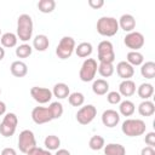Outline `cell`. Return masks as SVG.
Returning a JSON list of instances; mask_svg holds the SVG:
<instances>
[{
  "label": "cell",
  "instance_id": "4dcf8cb0",
  "mask_svg": "<svg viewBox=\"0 0 155 155\" xmlns=\"http://www.w3.org/2000/svg\"><path fill=\"white\" fill-rule=\"evenodd\" d=\"M38 8L41 13H51L56 8L54 0H40L38 2Z\"/></svg>",
  "mask_w": 155,
  "mask_h": 155
},
{
  "label": "cell",
  "instance_id": "30bf717a",
  "mask_svg": "<svg viewBox=\"0 0 155 155\" xmlns=\"http://www.w3.org/2000/svg\"><path fill=\"white\" fill-rule=\"evenodd\" d=\"M97 115V109L92 104H86L81 107L76 113V121L80 125H88L91 124Z\"/></svg>",
  "mask_w": 155,
  "mask_h": 155
},
{
  "label": "cell",
  "instance_id": "277c9868",
  "mask_svg": "<svg viewBox=\"0 0 155 155\" xmlns=\"http://www.w3.org/2000/svg\"><path fill=\"white\" fill-rule=\"evenodd\" d=\"M97 59L99 63H113L115 61L114 46L109 40H103L97 46Z\"/></svg>",
  "mask_w": 155,
  "mask_h": 155
},
{
  "label": "cell",
  "instance_id": "ee69618b",
  "mask_svg": "<svg viewBox=\"0 0 155 155\" xmlns=\"http://www.w3.org/2000/svg\"><path fill=\"white\" fill-rule=\"evenodd\" d=\"M5 57V48L2 46H0V61H2Z\"/></svg>",
  "mask_w": 155,
  "mask_h": 155
},
{
  "label": "cell",
  "instance_id": "ac0fdd59",
  "mask_svg": "<svg viewBox=\"0 0 155 155\" xmlns=\"http://www.w3.org/2000/svg\"><path fill=\"white\" fill-rule=\"evenodd\" d=\"M48 46H50V40H48V36L45 34H38L33 39V48H35L39 52L46 51Z\"/></svg>",
  "mask_w": 155,
  "mask_h": 155
},
{
  "label": "cell",
  "instance_id": "8992f818",
  "mask_svg": "<svg viewBox=\"0 0 155 155\" xmlns=\"http://www.w3.org/2000/svg\"><path fill=\"white\" fill-rule=\"evenodd\" d=\"M18 125V117L15 113H6L0 124V133L5 138L12 137Z\"/></svg>",
  "mask_w": 155,
  "mask_h": 155
},
{
  "label": "cell",
  "instance_id": "d6a6232c",
  "mask_svg": "<svg viewBox=\"0 0 155 155\" xmlns=\"http://www.w3.org/2000/svg\"><path fill=\"white\" fill-rule=\"evenodd\" d=\"M68 102L71 107H81L85 103V96L81 92H73L69 94Z\"/></svg>",
  "mask_w": 155,
  "mask_h": 155
},
{
  "label": "cell",
  "instance_id": "f6af8a7d",
  "mask_svg": "<svg viewBox=\"0 0 155 155\" xmlns=\"http://www.w3.org/2000/svg\"><path fill=\"white\" fill-rule=\"evenodd\" d=\"M0 36H1V28H0Z\"/></svg>",
  "mask_w": 155,
  "mask_h": 155
},
{
  "label": "cell",
  "instance_id": "d6986e66",
  "mask_svg": "<svg viewBox=\"0 0 155 155\" xmlns=\"http://www.w3.org/2000/svg\"><path fill=\"white\" fill-rule=\"evenodd\" d=\"M92 91L97 96H104L109 92V82L104 79H97L93 80L92 84Z\"/></svg>",
  "mask_w": 155,
  "mask_h": 155
},
{
  "label": "cell",
  "instance_id": "5b68a950",
  "mask_svg": "<svg viewBox=\"0 0 155 155\" xmlns=\"http://www.w3.org/2000/svg\"><path fill=\"white\" fill-rule=\"evenodd\" d=\"M97 68H98V64L94 58H86L82 62L80 71H79L80 80L84 82L93 81L96 78V74H97Z\"/></svg>",
  "mask_w": 155,
  "mask_h": 155
},
{
  "label": "cell",
  "instance_id": "ba28073f",
  "mask_svg": "<svg viewBox=\"0 0 155 155\" xmlns=\"http://www.w3.org/2000/svg\"><path fill=\"white\" fill-rule=\"evenodd\" d=\"M36 147V139L34 132L30 130H23L18 136V149L23 154H27L29 150Z\"/></svg>",
  "mask_w": 155,
  "mask_h": 155
},
{
  "label": "cell",
  "instance_id": "d4e9b609",
  "mask_svg": "<svg viewBox=\"0 0 155 155\" xmlns=\"http://www.w3.org/2000/svg\"><path fill=\"white\" fill-rule=\"evenodd\" d=\"M136 110V105L132 101L125 99L119 103V114L122 116H132Z\"/></svg>",
  "mask_w": 155,
  "mask_h": 155
},
{
  "label": "cell",
  "instance_id": "7402d4cb",
  "mask_svg": "<svg viewBox=\"0 0 155 155\" xmlns=\"http://www.w3.org/2000/svg\"><path fill=\"white\" fill-rule=\"evenodd\" d=\"M0 42H1V46L2 47H6V48H11V47H15L18 42V38L15 33H11V31H7V33H4L1 34L0 36Z\"/></svg>",
  "mask_w": 155,
  "mask_h": 155
},
{
  "label": "cell",
  "instance_id": "9a60e30c",
  "mask_svg": "<svg viewBox=\"0 0 155 155\" xmlns=\"http://www.w3.org/2000/svg\"><path fill=\"white\" fill-rule=\"evenodd\" d=\"M117 23H119V28H121V29H122L124 31H126V33H131V31H133L134 28H136V19H134V17H133L132 15H130V13H124V15L119 18Z\"/></svg>",
  "mask_w": 155,
  "mask_h": 155
},
{
  "label": "cell",
  "instance_id": "4fadbf2b",
  "mask_svg": "<svg viewBox=\"0 0 155 155\" xmlns=\"http://www.w3.org/2000/svg\"><path fill=\"white\" fill-rule=\"evenodd\" d=\"M120 122V114L114 109H107L102 114V124L109 128L117 126Z\"/></svg>",
  "mask_w": 155,
  "mask_h": 155
},
{
  "label": "cell",
  "instance_id": "bcb514c9",
  "mask_svg": "<svg viewBox=\"0 0 155 155\" xmlns=\"http://www.w3.org/2000/svg\"><path fill=\"white\" fill-rule=\"evenodd\" d=\"M0 94H1V88H0Z\"/></svg>",
  "mask_w": 155,
  "mask_h": 155
},
{
  "label": "cell",
  "instance_id": "8d00e7d4",
  "mask_svg": "<svg viewBox=\"0 0 155 155\" xmlns=\"http://www.w3.org/2000/svg\"><path fill=\"white\" fill-rule=\"evenodd\" d=\"M27 155H52V154H51V151L47 150V149L35 147V148H33L31 150H29V151L27 153Z\"/></svg>",
  "mask_w": 155,
  "mask_h": 155
},
{
  "label": "cell",
  "instance_id": "60d3db41",
  "mask_svg": "<svg viewBox=\"0 0 155 155\" xmlns=\"http://www.w3.org/2000/svg\"><path fill=\"white\" fill-rule=\"evenodd\" d=\"M0 155H17V151H16L13 148L7 147V148H4V149L1 150V154H0Z\"/></svg>",
  "mask_w": 155,
  "mask_h": 155
},
{
  "label": "cell",
  "instance_id": "f1b7e54d",
  "mask_svg": "<svg viewBox=\"0 0 155 155\" xmlns=\"http://www.w3.org/2000/svg\"><path fill=\"white\" fill-rule=\"evenodd\" d=\"M44 145H45V148H46L47 150H50V151H52V150H58L59 147H61V139H59L57 136H54V134H50V136H47V137L45 138Z\"/></svg>",
  "mask_w": 155,
  "mask_h": 155
},
{
  "label": "cell",
  "instance_id": "d590c367",
  "mask_svg": "<svg viewBox=\"0 0 155 155\" xmlns=\"http://www.w3.org/2000/svg\"><path fill=\"white\" fill-rule=\"evenodd\" d=\"M121 94L117 91H109L107 93V101L110 104H119L121 102Z\"/></svg>",
  "mask_w": 155,
  "mask_h": 155
},
{
  "label": "cell",
  "instance_id": "44dd1931",
  "mask_svg": "<svg viewBox=\"0 0 155 155\" xmlns=\"http://www.w3.org/2000/svg\"><path fill=\"white\" fill-rule=\"evenodd\" d=\"M103 149L104 155H126V148L120 143H109Z\"/></svg>",
  "mask_w": 155,
  "mask_h": 155
},
{
  "label": "cell",
  "instance_id": "4316f807",
  "mask_svg": "<svg viewBox=\"0 0 155 155\" xmlns=\"http://www.w3.org/2000/svg\"><path fill=\"white\" fill-rule=\"evenodd\" d=\"M126 62L132 67L142 65L144 63V56L139 51H130L126 56Z\"/></svg>",
  "mask_w": 155,
  "mask_h": 155
},
{
  "label": "cell",
  "instance_id": "ffe728a7",
  "mask_svg": "<svg viewBox=\"0 0 155 155\" xmlns=\"http://www.w3.org/2000/svg\"><path fill=\"white\" fill-rule=\"evenodd\" d=\"M52 94L58 98V99H64V98H68L69 94H70V90H69V86L64 82H58L53 86V90H52Z\"/></svg>",
  "mask_w": 155,
  "mask_h": 155
},
{
  "label": "cell",
  "instance_id": "6da1fadb",
  "mask_svg": "<svg viewBox=\"0 0 155 155\" xmlns=\"http://www.w3.org/2000/svg\"><path fill=\"white\" fill-rule=\"evenodd\" d=\"M33 30H34L33 18L28 13H22L17 18V33H16L17 38L21 41L27 42L31 39Z\"/></svg>",
  "mask_w": 155,
  "mask_h": 155
},
{
  "label": "cell",
  "instance_id": "2e32d148",
  "mask_svg": "<svg viewBox=\"0 0 155 155\" xmlns=\"http://www.w3.org/2000/svg\"><path fill=\"white\" fill-rule=\"evenodd\" d=\"M136 84L133 80H122L119 85V93L121 94V97H131L136 93Z\"/></svg>",
  "mask_w": 155,
  "mask_h": 155
},
{
  "label": "cell",
  "instance_id": "e0dca14e",
  "mask_svg": "<svg viewBox=\"0 0 155 155\" xmlns=\"http://www.w3.org/2000/svg\"><path fill=\"white\" fill-rule=\"evenodd\" d=\"M10 71L16 78H23V76H25L28 74V65L23 61L18 59V61H15V62L11 63Z\"/></svg>",
  "mask_w": 155,
  "mask_h": 155
},
{
  "label": "cell",
  "instance_id": "5bb4252c",
  "mask_svg": "<svg viewBox=\"0 0 155 155\" xmlns=\"http://www.w3.org/2000/svg\"><path fill=\"white\" fill-rule=\"evenodd\" d=\"M116 73L122 80H130L134 75V68L126 61H121L116 64Z\"/></svg>",
  "mask_w": 155,
  "mask_h": 155
},
{
  "label": "cell",
  "instance_id": "f35d334b",
  "mask_svg": "<svg viewBox=\"0 0 155 155\" xmlns=\"http://www.w3.org/2000/svg\"><path fill=\"white\" fill-rule=\"evenodd\" d=\"M88 6L93 10H98L104 6V1L103 0H88Z\"/></svg>",
  "mask_w": 155,
  "mask_h": 155
},
{
  "label": "cell",
  "instance_id": "83f0119b",
  "mask_svg": "<svg viewBox=\"0 0 155 155\" xmlns=\"http://www.w3.org/2000/svg\"><path fill=\"white\" fill-rule=\"evenodd\" d=\"M140 74L145 79H154L155 78V63L153 61H148L140 65Z\"/></svg>",
  "mask_w": 155,
  "mask_h": 155
},
{
  "label": "cell",
  "instance_id": "7c38bea8",
  "mask_svg": "<svg viewBox=\"0 0 155 155\" xmlns=\"http://www.w3.org/2000/svg\"><path fill=\"white\" fill-rule=\"evenodd\" d=\"M31 120L36 125H42L52 121V115L47 107H35L31 110Z\"/></svg>",
  "mask_w": 155,
  "mask_h": 155
},
{
  "label": "cell",
  "instance_id": "836d02e7",
  "mask_svg": "<svg viewBox=\"0 0 155 155\" xmlns=\"http://www.w3.org/2000/svg\"><path fill=\"white\" fill-rule=\"evenodd\" d=\"M48 110H50V113H51V115H52V119L53 120H56V119H59L62 115H63V111H64V109H63V105H62V103L61 102H52L48 107Z\"/></svg>",
  "mask_w": 155,
  "mask_h": 155
},
{
  "label": "cell",
  "instance_id": "484cf974",
  "mask_svg": "<svg viewBox=\"0 0 155 155\" xmlns=\"http://www.w3.org/2000/svg\"><path fill=\"white\" fill-rule=\"evenodd\" d=\"M138 113L140 116H151L155 113V104L149 99L143 101L138 105Z\"/></svg>",
  "mask_w": 155,
  "mask_h": 155
},
{
  "label": "cell",
  "instance_id": "cb8c5ba5",
  "mask_svg": "<svg viewBox=\"0 0 155 155\" xmlns=\"http://www.w3.org/2000/svg\"><path fill=\"white\" fill-rule=\"evenodd\" d=\"M136 91H137V94H138L139 98H142L143 101H147L153 96L154 86L151 84H149V82H143V84L139 85V87H137Z\"/></svg>",
  "mask_w": 155,
  "mask_h": 155
},
{
  "label": "cell",
  "instance_id": "7bdbcfd3",
  "mask_svg": "<svg viewBox=\"0 0 155 155\" xmlns=\"http://www.w3.org/2000/svg\"><path fill=\"white\" fill-rule=\"evenodd\" d=\"M5 114H6V104L2 101H0V116H2Z\"/></svg>",
  "mask_w": 155,
  "mask_h": 155
},
{
  "label": "cell",
  "instance_id": "ab89813d",
  "mask_svg": "<svg viewBox=\"0 0 155 155\" xmlns=\"http://www.w3.org/2000/svg\"><path fill=\"white\" fill-rule=\"evenodd\" d=\"M140 155H155V149L153 147H144L140 150Z\"/></svg>",
  "mask_w": 155,
  "mask_h": 155
},
{
  "label": "cell",
  "instance_id": "7a4b0ae2",
  "mask_svg": "<svg viewBox=\"0 0 155 155\" xmlns=\"http://www.w3.org/2000/svg\"><path fill=\"white\" fill-rule=\"evenodd\" d=\"M96 29L97 33L102 36H114L117 31H119V23L117 19L114 17H109V16H103L97 21L96 24Z\"/></svg>",
  "mask_w": 155,
  "mask_h": 155
},
{
  "label": "cell",
  "instance_id": "9c48e42d",
  "mask_svg": "<svg viewBox=\"0 0 155 155\" xmlns=\"http://www.w3.org/2000/svg\"><path fill=\"white\" fill-rule=\"evenodd\" d=\"M144 42H145V39H144L143 34L139 31H136V30L127 33L124 38V44L131 51H138L139 48H142L144 46Z\"/></svg>",
  "mask_w": 155,
  "mask_h": 155
},
{
  "label": "cell",
  "instance_id": "e575fe53",
  "mask_svg": "<svg viewBox=\"0 0 155 155\" xmlns=\"http://www.w3.org/2000/svg\"><path fill=\"white\" fill-rule=\"evenodd\" d=\"M31 52H33V47L25 42L17 46V48H16V56L18 58H27L31 54Z\"/></svg>",
  "mask_w": 155,
  "mask_h": 155
},
{
  "label": "cell",
  "instance_id": "b9f144b4",
  "mask_svg": "<svg viewBox=\"0 0 155 155\" xmlns=\"http://www.w3.org/2000/svg\"><path fill=\"white\" fill-rule=\"evenodd\" d=\"M54 155H70V151L67 149H58V150H56Z\"/></svg>",
  "mask_w": 155,
  "mask_h": 155
},
{
  "label": "cell",
  "instance_id": "8fae6325",
  "mask_svg": "<svg viewBox=\"0 0 155 155\" xmlns=\"http://www.w3.org/2000/svg\"><path fill=\"white\" fill-rule=\"evenodd\" d=\"M30 96L39 104H46L53 97L51 90H48L46 87H39V86H33L30 88Z\"/></svg>",
  "mask_w": 155,
  "mask_h": 155
},
{
  "label": "cell",
  "instance_id": "52a82bcc",
  "mask_svg": "<svg viewBox=\"0 0 155 155\" xmlns=\"http://www.w3.org/2000/svg\"><path fill=\"white\" fill-rule=\"evenodd\" d=\"M75 40L71 36H63L56 47V54L61 59H68L75 51Z\"/></svg>",
  "mask_w": 155,
  "mask_h": 155
},
{
  "label": "cell",
  "instance_id": "74e56055",
  "mask_svg": "<svg viewBox=\"0 0 155 155\" xmlns=\"http://www.w3.org/2000/svg\"><path fill=\"white\" fill-rule=\"evenodd\" d=\"M144 142L148 144V147H155V132H148L145 134Z\"/></svg>",
  "mask_w": 155,
  "mask_h": 155
},
{
  "label": "cell",
  "instance_id": "603a6c76",
  "mask_svg": "<svg viewBox=\"0 0 155 155\" xmlns=\"http://www.w3.org/2000/svg\"><path fill=\"white\" fill-rule=\"evenodd\" d=\"M92 51H93L92 44L91 42H87V41L80 42L78 46H75V53L80 58H87V57H90L92 54Z\"/></svg>",
  "mask_w": 155,
  "mask_h": 155
},
{
  "label": "cell",
  "instance_id": "f546056e",
  "mask_svg": "<svg viewBox=\"0 0 155 155\" xmlns=\"http://www.w3.org/2000/svg\"><path fill=\"white\" fill-rule=\"evenodd\" d=\"M104 145H105V140H104V138L102 137V136H99V134H94V136H92L91 138H90V140H88V147H90V149L91 150H101V149H103L104 148Z\"/></svg>",
  "mask_w": 155,
  "mask_h": 155
},
{
  "label": "cell",
  "instance_id": "1f68e13d",
  "mask_svg": "<svg viewBox=\"0 0 155 155\" xmlns=\"http://www.w3.org/2000/svg\"><path fill=\"white\" fill-rule=\"evenodd\" d=\"M114 70H115V68H114L113 63H98L97 71L103 78H110L114 74Z\"/></svg>",
  "mask_w": 155,
  "mask_h": 155
},
{
  "label": "cell",
  "instance_id": "3957f363",
  "mask_svg": "<svg viewBox=\"0 0 155 155\" xmlns=\"http://www.w3.org/2000/svg\"><path fill=\"white\" fill-rule=\"evenodd\" d=\"M121 131L127 137H138L145 133V122L140 119H126L121 125Z\"/></svg>",
  "mask_w": 155,
  "mask_h": 155
}]
</instances>
